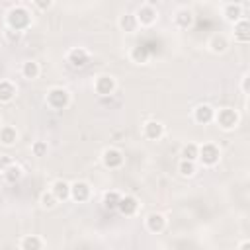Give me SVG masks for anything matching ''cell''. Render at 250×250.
<instances>
[{
    "instance_id": "obj_18",
    "label": "cell",
    "mask_w": 250,
    "mask_h": 250,
    "mask_svg": "<svg viewBox=\"0 0 250 250\" xmlns=\"http://www.w3.org/2000/svg\"><path fill=\"white\" fill-rule=\"evenodd\" d=\"M49 189L53 191V195L57 197L59 203H64L70 199V182L68 180H62V178H57L51 182Z\"/></svg>"
},
{
    "instance_id": "obj_31",
    "label": "cell",
    "mask_w": 250,
    "mask_h": 250,
    "mask_svg": "<svg viewBox=\"0 0 250 250\" xmlns=\"http://www.w3.org/2000/svg\"><path fill=\"white\" fill-rule=\"evenodd\" d=\"M31 4L39 10V12H49L55 4V0H31Z\"/></svg>"
},
{
    "instance_id": "obj_24",
    "label": "cell",
    "mask_w": 250,
    "mask_h": 250,
    "mask_svg": "<svg viewBox=\"0 0 250 250\" xmlns=\"http://www.w3.org/2000/svg\"><path fill=\"white\" fill-rule=\"evenodd\" d=\"M119 199H121V191H117V189H107V191H104V195H102V205H104L105 211H117Z\"/></svg>"
},
{
    "instance_id": "obj_20",
    "label": "cell",
    "mask_w": 250,
    "mask_h": 250,
    "mask_svg": "<svg viewBox=\"0 0 250 250\" xmlns=\"http://www.w3.org/2000/svg\"><path fill=\"white\" fill-rule=\"evenodd\" d=\"M18 96V86L10 78H0V104H10Z\"/></svg>"
},
{
    "instance_id": "obj_2",
    "label": "cell",
    "mask_w": 250,
    "mask_h": 250,
    "mask_svg": "<svg viewBox=\"0 0 250 250\" xmlns=\"http://www.w3.org/2000/svg\"><path fill=\"white\" fill-rule=\"evenodd\" d=\"M45 104L53 111H62L72 104V96L62 86H51L47 90V94H45Z\"/></svg>"
},
{
    "instance_id": "obj_3",
    "label": "cell",
    "mask_w": 250,
    "mask_h": 250,
    "mask_svg": "<svg viewBox=\"0 0 250 250\" xmlns=\"http://www.w3.org/2000/svg\"><path fill=\"white\" fill-rule=\"evenodd\" d=\"M213 123H215L221 131L230 133V131H234V129L240 125V113H238L234 107H219V109H215Z\"/></svg>"
},
{
    "instance_id": "obj_9",
    "label": "cell",
    "mask_w": 250,
    "mask_h": 250,
    "mask_svg": "<svg viewBox=\"0 0 250 250\" xmlns=\"http://www.w3.org/2000/svg\"><path fill=\"white\" fill-rule=\"evenodd\" d=\"M135 18L139 21V27H152L158 21V10L148 4H141L135 10Z\"/></svg>"
},
{
    "instance_id": "obj_33",
    "label": "cell",
    "mask_w": 250,
    "mask_h": 250,
    "mask_svg": "<svg viewBox=\"0 0 250 250\" xmlns=\"http://www.w3.org/2000/svg\"><path fill=\"white\" fill-rule=\"evenodd\" d=\"M12 162H16V160H14L10 154H0V174H2V172H4Z\"/></svg>"
},
{
    "instance_id": "obj_19",
    "label": "cell",
    "mask_w": 250,
    "mask_h": 250,
    "mask_svg": "<svg viewBox=\"0 0 250 250\" xmlns=\"http://www.w3.org/2000/svg\"><path fill=\"white\" fill-rule=\"evenodd\" d=\"M47 246V240L41 238L39 234H23L18 240V248L20 250H43Z\"/></svg>"
},
{
    "instance_id": "obj_32",
    "label": "cell",
    "mask_w": 250,
    "mask_h": 250,
    "mask_svg": "<svg viewBox=\"0 0 250 250\" xmlns=\"http://www.w3.org/2000/svg\"><path fill=\"white\" fill-rule=\"evenodd\" d=\"M21 35H23L21 31H14V29H8V27L4 29V37H6L10 43H16V41H20V39H21Z\"/></svg>"
},
{
    "instance_id": "obj_17",
    "label": "cell",
    "mask_w": 250,
    "mask_h": 250,
    "mask_svg": "<svg viewBox=\"0 0 250 250\" xmlns=\"http://www.w3.org/2000/svg\"><path fill=\"white\" fill-rule=\"evenodd\" d=\"M232 37H234V41L240 43V45L250 43V21H248L246 16L232 23Z\"/></svg>"
},
{
    "instance_id": "obj_36",
    "label": "cell",
    "mask_w": 250,
    "mask_h": 250,
    "mask_svg": "<svg viewBox=\"0 0 250 250\" xmlns=\"http://www.w3.org/2000/svg\"><path fill=\"white\" fill-rule=\"evenodd\" d=\"M160 2H162V0H145V4H148V6H154V8H156Z\"/></svg>"
},
{
    "instance_id": "obj_1",
    "label": "cell",
    "mask_w": 250,
    "mask_h": 250,
    "mask_svg": "<svg viewBox=\"0 0 250 250\" xmlns=\"http://www.w3.org/2000/svg\"><path fill=\"white\" fill-rule=\"evenodd\" d=\"M31 12L25 8V4H16L12 6L10 10H6V16H4V23L8 29H14V31H27L31 27Z\"/></svg>"
},
{
    "instance_id": "obj_5",
    "label": "cell",
    "mask_w": 250,
    "mask_h": 250,
    "mask_svg": "<svg viewBox=\"0 0 250 250\" xmlns=\"http://www.w3.org/2000/svg\"><path fill=\"white\" fill-rule=\"evenodd\" d=\"M94 92L100 96V98H109L115 94L117 90V80L113 74H107V72H102L94 78Z\"/></svg>"
},
{
    "instance_id": "obj_37",
    "label": "cell",
    "mask_w": 250,
    "mask_h": 250,
    "mask_svg": "<svg viewBox=\"0 0 250 250\" xmlns=\"http://www.w3.org/2000/svg\"><path fill=\"white\" fill-rule=\"evenodd\" d=\"M18 4H25V2H31V0H16Z\"/></svg>"
},
{
    "instance_id": "obj_12",
    "label": "cell",
    "mask_w": 250,
    "mask_h": 250,
    "mask_svg": "<svg viewBox=\"0 0 250 250\" xmlns=\"http://www.w3.org/2000/svg\"><path fill=\"white\" fill-rule=\"evenodd\" d=\"M141 133H143V137L146 141H160L164 137V133H166V127L158 119H146L143 123V127H141Z\"/></svg>"
},
{
    "instance_id": "obj_35",
    "label": "cell",
    "mask_w": 250,
    "mask_h": 250,
    "mask_svg": "<svg viewBox=\"0 0 250 250\" xmlns=\"http://www.w3.org/2000/svg\"><path fill=\"white\" fill-rule=\"evenodd\" d=\"M248 246H250V240H248V238H244V240H240V242L236 244V250H246Z\"/></svg>"
},
{
    "instance_id": "obj_25",
    "label": "cell",
    "mask_w": 250,
    "mask_h": 250,
    "mask_svg": "<svg viewBox=\"0 0 250 250\" xmlns=\"http://www.w3.org/2000/svg\"><path fill=\"white\" fill-rule=\"evenodd\" d=\"M2 178H4L8 184H18V182L23 178V168H21L18 162H12V164L2 172Z\"/></svg>"
},
{
    "instance_id": "obj_11",
    "label": "cell",
    "mask_w": 250,
    "mask_h": 250,
    "mask_svg": "<svg viewBox=\"0 0 250 250\" xmlns=\"http://www.w3.org/2000/svg\"><path fill=\"white\" fill-rule=\"evenodd\" d=\"M141 209V201L137 195L133 193H121V199L117 203V211L123 215V217H135Z\"/></svg>"
},
{
    "instance_id": "obj_13",
    "label": "cell",
    "mask_w": 250,
    "mask_h": 250,
    "mask_svg": "<svg viewBox=\"0 0 250 250\" xmlns=\"http://www.w3.org/2000/svg\"><path fill=\"white\" fill-rule=\"evenodd\" d=\"M205 45H207V51L209 53H213V55H225L229 51V47H230V41H229V37L225 33L217 31V33L209 35V39H207Z\"/></svg>"
},
{
    "instance_id": "obj_34",
    "label": "cell",
    "mask_w": 250,
    "mask_h": 250,
    "mask_svg": "<svg viewBox=\"0 0 250 250\" xmlns=\"http://www.w3.org/2000/svg\"><path fill=\"white\" fill-rule=\"evenodd\" d=\"M248 82H250V72H244L240 78V92L244 96H248Z\"/></svg>"
},
{
    "instance_id": "obj_16",
    "label": "cell",
    "mask_w": 250,
    "mask_h": 250,
    "mask_svg": "<svg viewBox=\"0 0 250 250\" xmlns=\"http://www.w3.org/2000/svg\"><path fill=\"white\" fill-rule=\"evenodd\" d=\"M221 14H223V20L232 25L234 21H238L240 18H244V6L240 2H227V4H223Z\"/></svg>"
},
{
    "instance_id": "obj_27",
    "label": "cell",
    "mask_w": 250,
    "mask_h": 250,
    "mask_svg": "<svg viewBox=\"0 0 250 250\" xmlns=\"http://www.w3.org/2000/svg\"><path fill=\"white\" fill-rule=\"evenodd\" d=\"M148 57H150L148 51L145 47H141V45H135L129 51V61L135 62V64H146L148 62Z\"/></svg>"
},
{
    "instance_id": "obj_26",
    "label": "cell",
    "mask_w": 250,
    "mask_h": 250,
    "mask_svg": "<svg viewBox=\"0 0 250 250\" xmlns=\"http://www.w3.org/2000/svg\"><path fill=\"white\" fill-rule=\"evenodd\" d=\"M176 170H178V174H180L182 178H193V176L197 174V162H193V160H186V158H180V160H178Z\"/></svg>"
},
{
    "instance_id": "obj_10",
    "label": "cell",
    "mask_w": 250,
    "mask_h": 250,
    "mask_svg": "<svg viewBox=\"0 0 250 250\" xmlns=\"http://www.w3.org/2000/svg\"><path fill=\"white\" fill-rule=\"evenodd\" d=\"M168 227V219L164 213L160 211H150L146 217H145V229L150 232V234H160L164 232Z\"/></svg>"
},
{
    "instance_id": "obj_4",
    "label": "cell",
    "mask_w": 250,
    "mask_h": 250,
    "mask_svg": "<svg viewBox=\"0 0 250 250\" xmlns=\"http://www.w3.org/2000/svg\"><path fill=\"white\" fill-rule=\"evenodd\" d=\"M221 162V146L213 141L199 143V154H197V164L203 168H215Z\"/></svg>"
},
{
    "instance_id": "obj_23",
    "label": "cell",
    "mask_w": 250,
    "mask_h": 250,
    "mask_svg": "<svg viewBox=\"0 0 250 250\" xmlns=\"http://www.w3.org/2000/svg\"><path fill=\"white\" fill-rule=\"evenodd\" d=\"M20 139V133L14 125H2L0 127V145L4 146H14Z\"/></svg>"
},
{
    "instance_id": "obj_21",
    "label": "cell",
    "mask_w": 250,
    "mask_h": 250,
    "mask_svg": "<svg viewBox=\"0 0 250 250\" xmlns=\"http://www.w3.org/2000/svg\"><path fill=\"white\" fill-rule=\"evenodd\" d=\"M117 27L125 33H135L139 29V21L135 18V12H123L117 20Z\"/></svg>"
},
{
    "instance_id": "obj_29",
    "label": "cell",
    "mask_w": 250,
    "mask_h": 250,
    "mask_svg": "<svg viewBox=\"0 0 250 250\" xmlns=\"http://www.w3.org/2000/svg\"><path fill=\"white\" fill-rule=\"evenodd\" d=\"M29 150H31V154H33L35 158H43V156H47V152H49V143L43 141V139H37V141L31 143Z\"/></svg>"
},
{
    "instance_id": "obj_6",
    "label": "cell",
    "mask_w": 250,
    "mask_h": 250,
    "mask_svg": "<svg viewBox=\"0 0 250 250\" xmlns=\"http://www.w3.org/2000/svg\"><path fill=\"white\" fill-rule=\"evenodd\" d=\"M100 160H102L104 168H107V170H119L125 164V154L117 146H105L100 152Z\"/></svg>"
},
{
    "instance_id": "obj_28",
    "label": "cell",
    "mask_w": 250,
    "mask_h": 250,
    "mask_svg": "<svg viewBox=\"0 0 250 250\" xmlns=\"http://www.w3.org/2000/svg\"><path fill=\"white\" fill-rule=\"evenodd\" d=\"M197 154H199V143H186L182 148H180V158H186V160H193L197 162Z\"/></svg>"
},
{
    "instance_id": "obj_15",
    "label": "cell",
    "mask_w": 250,
    "mask_h": 250,
    "mask_svg": "<svg viewBox=\"0 0 250 250\" xmlns=\"http://www.w3.org/2000/svg\"><path fill=\"white\" fill-rule=\"evenodd\" d=\"M191 117L197 125H209L213 123V117H215V107L209 105V104H197L191 111Z\"/></svg>"
},
{
    "instance_id": "obj_22",
    "label": "cell",
    "mask_w": 250,
    "mask_h": 250,
    "mask_svg": "<svg viewBox=\"0 0 250 250\" xmlns=\"http://www.w3.org/2000/svg\"><path fill=\"white\" fill-rule=\"evenodd\" d=\"M20 74H21L25 80H35V78H39V74H41V64H39L37 61H33V59H27V61L21 62Z\"/></svg>"
},
{
    "instance_id": "obj_8",
    "label": "cell",
    "mask_w": 250,
    "mask_h": 250,
    "mask_svg": "<svg viewBox=\"0 0 250 250\" xmlns=\"http://www.w3.org/2000/svg\"><path fill=\"white\" fill-rule=\"evenodd\" d=\"M92 199V186L86 180H74L70 182V201L74 203H86Z\"/></svg>"
},
{
    "instance_id": "obj_14",
    "label": "cell",
    "mask_w": 250,
    "mask_h": 250,
    "mask_svg": "<svg viewBox=\"0 0 250 250\" xmlns=\"http://www.w3.org/2000/svg\"><path fill=\"white\" fill-rule=\"evenodd\" d=\"M172 21H174V25L178 27V29H191L193 27V23H195V14H193V10H189V8H178L176 12H174V18H172Z\"/></svg>"
},
{
    "instance_id": "obj_7",
    "label": "cell",
    "mask_w": 250,
    "mask_h": 250,
    "mask_svg": "<svg viewBox=\"0 0 250 250\" xmlns=\"http://www.w3.org/2000/svg\"><path fill=\"white\" fill-rule=\"evenodd\" d=\"M64 59H66V62H68L72 68H84V66L90 64L92 55H90V51H88L86 47H70V49L66 51Z\"/></svg>"
},
{
    "instance_id": "obj_30",
    "label": "cell",
    "mask_w": 250,
    "mask_h": 250,
    "mask_svg": "<svg viewBox=\"0 0 250 250\" xmlns=\"http://www.w3.org/2000/svg\"><path fill=\"white\" fill-rule=\"evenodd\" d=\"M39 205H41L43 209L51 211V209H55V207L59 205V201H57V197L53 195V191H51V189H45V191L39 195Z\"/></svg>"
},
{
    "instance_id": "obj_38",
    "label": "cell",
    "mask_w": 250,
    "mask_h": 250,
    "mask_svg": "<svg viewBox=\"0 0 250 250\" xmlns=\"http://www.w3.org/2000/svg\"><path fill=\"white\" fill-rule=\"evenodd\" d=\"M0 127H2V115H0Z\"/></svg>"
}]
</instances>
